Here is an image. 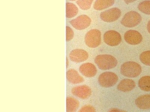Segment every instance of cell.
Masks as SVG:
<instances>
[{
  "mask_svg": "<svg viewBox=\"0 0 150 112\" xmlns=\"http://www.w3.org/2000/svg\"><path fill=\"white\" fill-rule=\"evenodd\" d=\"M73 95L82 99L89 98L92 94L91 89L86 85L75 86L71 90Z\"/></svg>",
  "mask_w": 150,
  "mask_h": 112,
  "instance_id": "9c48e42d",
  "label": "cell"
},
{
  "mask_svg": "<svg viewBox=\"0 0 150 112\" xmlns=\"http://www.w3.org/2000/svg\"><path fill=\"white\" fill-rule=\"evenodd\" d=\"M80 106V102L76 98L71 97H68L66 99V111L73 112L76 111Z\"/></svg>",
  "mask_w": 150,
  "mask_h": 112,
  "instance_id": "2e32d148",
  "label": "cell"
},
{
  "mask_svg": "<svg viewBox=\"0 0 150 112\" xmlns=\"http://www.w3.org/2000/svg\"><path fill=\"white\" fill-rule=\"evenodd\" d=\"M66 78L68 82L73 85L82 83L84 80L78 72L74 69H70L66 73Z\"/></svg>",
  "mask_w": 150,
  "mask_h": 112,
  "instance_id": "4fadbf2b",
  "label": "cell"
},
{
  "mask_svg": "<svg viewBox=\"0 0 150 112\" xmlns=\"http://www.w3.org/2000/svg\"><path fill=\"white\" fill-rule=\"evenodd\" d=\"M79 13V9L74 4L67 2L66 4V17L68 19L74 18Z\"/></svg>",
  "mask_w": 150,
  "mask_h": 112,
  "instance_id": "e0dca14e",
  "label": "cell"
},
{
  "mask_svg": "<svg viewBox=\"0 0 150 112\" xmlns=\"http://www.w3.org/2000/svg\"><path fill=\"white\" fill-rule=\"evenodd\" d=\"M121 15V10L117 8H113L105 10L100 14L101 19L104 22H110L117 20Z\"/></svg>",
  "mask_w": 150,
  "mask_h": 112,
  "instance_id": "52a82bcc",
  "label": "cell"
},
{
  "mask_svg": "<svg viewBox=\"0 0 150 112\" xmlns=\"http://www.w3.org/2000/svg\"><path fill=\"white\" fill-rule=\"evenodd\" d=\"M69 59L76 63H80L86 61L89 57L88 52L83 49H75L72 50L69 55Z\"/></svg>",
  "mask_w": 150,
  "mask_h": 112,
  "instance_id": "30bf717a",
  "label": "cell"
},
{
  "mask_svg": "<svg viewBox=\"0 0 150 112\" xmlns=\"http://www.w3.org/2000/svg\"><path fill=\"white\" fill-rule=\"evenodd\" d=\"M110 112H121V111H122L121 110H119V109H117V108H112L111 109V110H110Z\"/></svg>",
  "mask_w": 150,
  "mask_h": 112,
  "instance_id": "484cf974",
  "label": "cell"
},
{
  "mask_svg": "<svg viewBox=\"0 0 150 112\" xmlns=\"http://www.w3.org/2000/svg\"><path fill=\"white\" fill-rule=\"evenodd\" d=\"M140 60L144 64L150 66V50L142 53L140 56Z\"/></svg>",
  "mask_w": 150,
  "mask_h": 112,
  "instance_id": "7402d4cb",
  "label": "cell"
},
{
  "mask_svg": "<svg viewBox=\"0 0 150 112\" xmlns=\"http://www.w3.org/2000/svg\"><path fill=\"white\" fill-rule=\"evenodd\" d=\"M68 1H77V0H68Z\"/></svg>",
  "mask_w": 150,
  "mask_h": 112,
  "instance_id": "f1b7e54d",
  "label": "cell"
},
{
  "mask_svg": "<svg viewBox=\"0 0 150 112\" xmlns=\"http://www.w3.org/2000/svg\"><path fill=\"white\" fill-rule=\"evenodd\" d=\"M95 62L101 70H108L113 69L117 65V60L109 55H100L96 57Z\"/></svg>",
  "mask_w": 150,
  "mask_h": 112,
  "instance_id": "6da1fadb",
  "label": "cell"
},
{
  "mask_svg": "<svg viewBox=\"0 0 150 112\" xmlns=\"http://www.w3.org/2000/svg\"><path fill=\"white\" fill-rule=\"evenodd\" d=\"M147 29H148V30L150 34V20L149 21V22H148V25H147Z\"/></svg>",
  "mask_w": 150,
  "mask_h": 112,
  "instance_id": "83f0119b",
  "label": "cell"
},
{
  "mask_svg": "<svg viewBox=\"0 0 150 112\" xmlns=\"http://www.w3.org/2000/svg\"><path fill=\"white\" fill-rule=\"evenodd\" d=\"M135 104L139 108L142 110L150 109V94L140 96L136 100Z\"/></svg>",
  "mask_w": 150,
  "mask_h": 112,
  "instance_id": "9a60e30c",
  "label": "cell"
},
{
  "mask_svg": "<svg viewBox=\"0 0 150 112\" xmlns=\"http://www.w3.org/2000/svg\"><path fill=\"white\" fill-rule=\"evenodd\" d=\"M115 3V0H96L93 5L96 10H102L110 7Z\"/></svg>",
  "mask_w": 150,
  "mask_h": 112,
  "instance_id": "ac0fdd59",
  "label": "cell"
},
{
  "mask_svg": "<svg viewBox=\"0 0 150 112\" xmlns=\"http://www.w3.org/2000/svg\"><path fill=\"white\" fill-rule=\"evenodd\" d=\"M79 112H96L95 108L90 105H85L79 110Z\"/></svg>",
  "mask_w": 150,
  "mask_h": 112,
  "instance_id": "cb8c5ba5",
  "label": "cell"
},
{
  "mask_svg": "<svg viewBox=\"0 0 150 112\" xmlns=\"http://www.w3.org/2000/svg\"><path fill=\"white\" fill-rule=\"evenodd\" d=\"M118 77L117 75L111 72H106L102 73L98 77L99 84L104 88H110L117 83Z\"/></svg>",
  "mask_w": 150,
  "mask_h": 112,
  "instance_id": "5b68a950",
  "label": "cell"
},
{
  "mask_svg": "<svg viewBox=\"0 0 150 112\" xmlns=\"http://www.w3.org/2000/svg\"><path fill=\"white\" fill-rule=\"evenodd\" d=\"M104 41L109 46H117L121 42V36L120 33L115 31H108L104 34Z\"/></svg>",
  "mask_w": 150,
  "mask_h": 112,
  "instance_id": "ba28073f",
  "label": "cell"
},
{
  "mask_svg": "<svg viewBox=\"0 0 150 112\" xmlns=\"http://www.w3.org/2000/svg\"><path fill=\"white\" fill-rule=\"evenodd\" d=\"M142 18L140 14L134 11L128 12L123 17L121 23L125 27L132 28L140 23Z\"/></svg>",
  "mask_w": 150,
  "mask_h": 112,
  "instance_id": "277c9868",
  "label": "cell"
},
{
  "mask_svg": "<svg viewBox=\"0 0 150 112\" xmlns=\"http://www.w3.org/2000/svg\"><path fill=\"white\" fill-rule=\"evenodd\" d=\"M139 86L143 91H150V76H144L142 77L139 81Z\"/></svg>",
  "mask_w": 150,
  "mask_h": 112,
  "instance_id": "d6986e66",
  "label": "cell"
},
{
  "mask_svg": "<svg viewBox=\"0 0 150 112\" xmlns=\"http://www.w3.org/2000/svg\"><path fill=\"white\" fill-rule=\"evenodd\" d=\"M66 40L67 42H69L73 39L74 36V32L70 27L68 26H66Z\"/></svg>",
  "mask_w": 150,
  "mask_h": 112,
  "instance_id": "603a6c76",
  "label": "cell"
},
{
  "mask_svg": "<svg viewBox=\"0 0 150 112\" xmlns=\"http://www.w3.org/2000/svg\"><path fill=\"white\" fill-rule=\"evenodd\" d=\"M142 71L141 66L133 61L125 62L120 68L121 74L125 76L130 78H135L138 76Z\"/></svg>",
  "mask_w": 150,
  "mask_h": 112,
  "instance_id": "7a4b0ae2",
  "label": "cell"
},
{
  "mask_svg": "<svg viewBox=\"0 0 150 112\" xmlns=\"http://www.w3.org/2000/svg\"><path fill=\"white\" fill-rule=\"evenodd\" d=\"M125 2L127 4H129L135 2L137 1V0H124Z\"/></svg>",
  "mask_w": 150,
  "mask_h": 112,
  "instance_id": "d4e9b609",
  "label": "cell"
},
{
  "mask_svg": "<svg viewBox=\"0 0 150 112\" xmlns=\"http://www.w3.org/2000/svg\"><path fill=\"white\" fill-rule=\"evenodd\" d=\"M138 8L142 13L150 15V1H144L140 3Z\"/></svg>",
  "mask_w": 150,
  "mask_h": 112,
  "instance_id": "ffe728a7",
  "label": "cell"
},
{
  "mask_svg": "<svg viewBox=\"0 0 150 112\" xmlns=\"http://www.w3.org/2000/svg\"><path fill=\"white\" fill-rule=\"evenodd\" d=\"M69 65V60L67 57H66V68H68Z\"/></svg>",
  "mask_w": 150,
  "mask_h": 112,
  "instance_id": "4316f807",
  "label": "cell"
},
{
  "mask_svg": "<svg viewBox=\"0 0 150 112\" xmlns=\"http://www.w3.org/2000/svg\"><path fill=\"white\" fill-rule=\"evenodd\" d=\"M124 38L127 43L134 45L139 44L143 40L141 34L135 30H129L127 31L125 34Z\"/></svg>",
  "mask_w": 150,
  "mask_h": 112,
  "instance_id": "8fae6325",
  "label": "cell"
},
{
  "mask_svg": "<svg viewBox=\"0 0 150 112\" xmlns=\"http://www.w3.org/2000/svg\"><path fill=\"white\" fill-rule=\"evenodd\" d=\"M79 71L83 75L89 78L95 76L97 72L96 66L89 62L80 65Z\"/></svg>",
  "mask_w": 150,
  "mask_h": 112,
  "instance_id": "7c38bea8",
  "label": "cell"
},
{
  "mask_svg": "<svg viewBox=\"0 0 150 112\" xmlns=\"http://www.w3.org/2000/svg\"><path fill=\"white\" fill-rule=\"evenodd\" d=\"M71 26L77 30H84L90 26L91 20L86 15H81L70 21Z\"/></svg>",
  "mask_w": 150,
  "mask_h": 112,
  "instance_id": "8992f818",
  "label": "cell"
},
{
  "mask_svg": "<svg viewBox=\"0 0 150 112\" xmlns=\"http://www.w3.org/2000/svg\"><path fill=\"white\" fill-rule=\"evenodd\" d=\"M93 0H77L76 3L80 8L83 10H88L90 8Z\"/></svg>",
  "mask_w": 150,
  "mask_h": 112,
  "instance_id": "44dd1931",
  "label": "cell"
},
{
  "mask_svg": "<svg viewBox=\"0 0 150 112\" xmlns=\"http://www.w3.org/2000/svg\"><path fill=\"white\" fill-rule=\"evenodd\" d=\"M136 86V83L133 80L125 79L120 81L117 85V89L120 91L127 92L132 91Z\"/></svg>",
  "mask_w": 150,
  "mask_h": 112,
  "instance_id": "5bb4252c",
  "label": "cell"
},
{
  "mask_svg": "<svg viewBox=\"0 0 150 112\" xmlns=\"http://www.w3.org/2000/svg\"><path fill=\"white\" fill-rule=\"evenodd\" d=\"M84 41L87 46L90 48H96L101 44V33L97 29L90 30L86 34Z\"/></svg>",
  "mask_w": 150,
  "mask_h": 112,
  "instance_id": "3957f363",
  "label": "cell"
}]
</instances>
